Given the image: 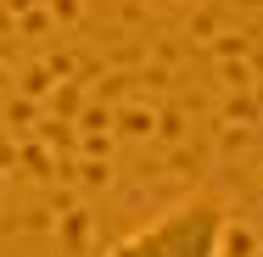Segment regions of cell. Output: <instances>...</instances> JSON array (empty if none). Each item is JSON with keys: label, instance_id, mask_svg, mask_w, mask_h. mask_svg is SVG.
<instances>
[{"label": "cell", "instance_id": "6da1fadb", "mask_svg": "<svg viewBox=\"0 0 263 257\" xmlns=\"http://www.w3.org/2000/svg\"><path fill=\"white\" fill-rule=\"evenodd\" d=\"M230 241V202L218 190H196L185 202L157 212L152 224L112 241L106 257H224Z\"/></svg>", "mask_w": 263, "mask_h": 257}]
</instances>
